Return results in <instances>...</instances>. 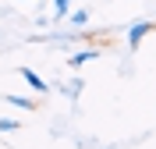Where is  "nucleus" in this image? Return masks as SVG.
Segmentation results:
<instances>
[{
    "label": "nucleus",
    "instance_id": "nucleus-1",
    "mask_svg": "<svg viewBox=\"0 0 156 149\" xmlns=\"http://www.w3.org/2000/svg\"><path fill=\"white\" fill-rule=\"evenodd\" d=\"M21 78L29 82V85H32V89H36V92H46V89H50V85H46V82H43V78H39V75H36V71H32V68H21Z\"/></svg>",
    "mask_w": 156,
    "mask_h": 149
},
{
    "label": "nucleus",
    "instance_id": "nucleus-2",
    "mask_svg": "<svg viewBox=\"0 0 156 149\" xmlns=\"http://www.w3.org/2000/svg\"><path fill=\"white\" fill-rule=\"evenodd\" d=\"M149 29H153L149 21H138V25H131V32H128V43H131V46H138V43H142V36H146Z\"/></svg>",
    "mask_w": 156,
    "mask_h": 149
},
{
    "label": "nucleus",
    "instance_id": "nucleus-3",
    "mask_svg": "<svg viewBox=\"0 0 156 149\" xmlns=\"http://www.w3.org/2000/svg\"><path fill=\"white\" fill-rule=\"evenodd\" d=\"M92 57H99V50H92V46H85V50H78V53H71V68H78V64H85V60H92Z\"/></svg>",
    "mask_w": 156,
    "mask_h": 149
},
{
    "label": "nucleus",
    "instance_id": "nucleus-4",
    "mask_svg": "<svg viewBox=\"0 0 156 149\" xmlns=\"http://www.w3.org/2000/svg\"><path fill=\"white\" fill-rule=\"evenodd\" d=\"M7 103H14V107H21V110H36V103H32L29 96H7Z\"/></svg>",
    "mask_w": 156,
    "mask_h": 149
},
{
    "label": "nucleus",
    "instance_id": "nucleus-5",
    "mask_svg": "<svg viewBox=\"0 0 156 149\" xmlns=\"http://www.w3.org/2000/svg\"><path fill=\"white\" fill-rule=\"evenodd\" d=\"M68 7H71V0H53V11H57V18H64V14H68Z\"/></svg>",
    "mask_w": 156,
    "mask_h": 149
},
{
    "label": "nucleus",
    "instance_id": "nucleus-6",
    "mask_svg": "<svg viewBox=\"0 0 156 149\" xmlns=\"http://www.w3.org/2000/svg\"><path fill=\"white\" fill-rule=\"evenodd\" d=\"M0 131L7 135V131H18V121H11V117H0Z\"/></svg>",
    "mask_w": 156,
    "mask_h": 149
},
{
    "label": "nucleus",
    "instance_id": "nucleus-7",
    "mask_svg": "<svg viewBox=\"0 0 156 149\" xmlns=\"http://www.w3.org/2000/svg\"><path fill=\"white\" fill-rule=\"evenodd\" d=\"M71 21H75V25H85V21H89V11H71Z\"/></svg>",
    "mask_w": 156,
    "mask_h": 149
}]
</instances>
